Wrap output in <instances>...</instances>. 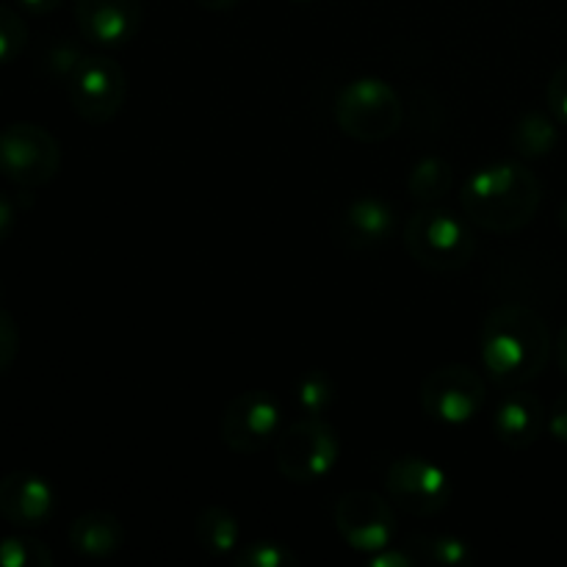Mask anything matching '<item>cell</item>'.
<instances>
[{
	"label": "cell",
	"instance_id": "obj_20",
	"mask_svg": "<svg viewBox=\"0 0 567 567\" xmlns=\"http://www.w3.org/2000/svg\"><path fill=\"white\" fill-rule=\"evenodd\" d=\"M410 551L419 559L430 565H443V567H465L474 563V554H471V546L460 537L452 535H421L410 540Z\"/></svg>",
	"mask_w": 567,
	"mask_h": 567
},
{
	"label": "cell",
	"instance_id": "obj_24",
	"mask_svg": "<svg viewBox=\"0 0 567 567\" xmlns=\"http://www.w3.org/2000/svg\"><path fill=\"white\" fill-rule=\"evenodd\" d=\"M28 44V25L14 9L0 6V64L20 59Z\"/></svg>",
	"mask_w": 567,
	"mask_h": 567
},
{
	"label": "cell",
	"instance_id": "obj_18",
	"mask_svg": "<svg viewBox=\"0 0 567 567\" xmlns=\"http://www.w3.org/2000/svg\"><path fill=\"white\" fill-rule=\"evenodd\" d=\"M454 186V166L441 155H426L410 169L408 192L415 203L435 205L446 197Z\"/></svg>",
	"mask_w": 567,
	"mask_h": 567
},
{
	"label": "cell",
	"instance_id": "obj_23",
	"mask_svg": "<svg viewBox=\"0 0 567 567\" xmlns=\"http://www.w3.org/2000/svg\"><path fill=\"white\" fill-rule=\"evenodd\" d=\"M233 563L238 567H299V557L282 543L258 540L249 546L236 548Z\"/></svg>",
	"mask_w": 567,
	"mask_h": 567
},
{
	"label": "cell",
	"instance_id": "obj_5",
	"mask_svg": "<svg viewBox=\"0 0 567 567\" xmlns=\"http://www.w3.org/2000/svg\"><path fill=\"white\" fill-rule=\"evenodd\" d=\"M338 457H341V443L336 430L316 415L293 421L291 426L280 430L275 441L277 471L293 485L324 480L336 468Z\"/></svg>",
	"mask_w": 567,
	"mask_h": 567
},
{
	"label": "cell",
	"instance_id": "obj_31",
	"mask_svg": "<svg viewBox=\"0 0 567 567\" xmlns=\"http://www.w3.org/2000/svg\"><path fill=\"white\" fill-rule=\"evenodd\" d=\"M64 3V0H20V6L25 11H31V14L42 17V14H50V11H55L59 6Z\"/></svg>",
	"mask_w": 567,
	"mask_h": 567
},
{
	"label": "cell",
	"instance_id": "obj_4",
	"mask_svg": "<svg viewBox=\"0 0 567 567\" xmlns=\"http://www.w3.org/2000/svg\"><path fill=\"white\" fill-rule=\"evenodd\" d=\"M338 127L363 144L388 142L402 127L404 109L396 89L382 78H358L338 92L332 105Z\"/></svg>",
	"mask_w": 567,
	"mask_h": 567
},
{
	"label": "cell",
	"instance_id": "obj_16",
	"mask_svg": "<svg viewBox=\"0 0 567 567\" xmlns=\"http://www.w3.org/2000/svg\"><path fill=\"white\" fill-rule=\"evenodd\" d=\"M66 543L75 554L86 559L114 557L125 546V526L114 513L92 509V513L78 515L66 529Z\"/></svg>",
	"mask_w": 567,
	"mask_h": 567
},
{
	"label": "cell",
	"instance_id": "obj_17",
	"mask_svg": "<svg viewBox=\"0 0 567 567\" xmlns=\"http://www.w3.org/2000/svg\"><path fill=\"white\" fill-rule=\"evenodd\" d=\"M194 537H197V546L205 554L227 557V554H236L238 540H241V526H238L236 515L230 509L210 504L194 520Z\"/></svg>",
	"mask_w": 567,
	"mask_h": 567
},
{
	"label": "cell",
	"instance_id": "obj_3",
	"mask_svg": "<svg viewBox=\"0 0 567 567\" xmlns=\"http://www.w3.org/2000/svg\"><path fill=\"white\" fill-rule=\"evenodd\" d=\"M404 247L426 271L452 275L465 269L476 252V236L468 221L435 205H424L404 221Z\"/></svg>",
	"mask_w": 567,
	"mask_h": 567
},
{
	"label": "cell",
	"instance_id": "obj_8",
	"mask_svg": "<svg viewBox=\"0 0 567 567\" xmlns=\"http://www.w3.org/2000/svg\"><path fill=\"white\" fill-rule=\"evenodd\" d=\"M487 402L485 380L460 363L441 365L421 385V408L437 424L460 426L480 415Z\"/></svg>",
	"mask_w": 567,
	"mask_h": 567
},
{
	"label": "cell",
	"instance_id": "obj_6",
	"mask_svg": "<svg viewBox=\"0 0 567 567\" xmlns=\"http://www.w3.org/2000/svg\"><path fill=\"white\" fill-rule=\"evenodd\" d=\"M61 169V147L50 131L33 122H14L0 131V175L20 188H39Z\"/></svg>",
	"mask_w": 567,
	"mask_h": 567
},
{
	"label": "cell",
	"instance_id": "obj_11",
	"mask_svg": "<svg viewBox=\"0 0 567 567\" xmlns=\"http://www.w3.org/2000/svg\"><path fill=\"white\" fill-rule=\"evenodd\" d=\"M282 426V408L275 393L247 391L238 393L221 413V441L236 454H258L269 446Z\"/></svg>",
	"mask_w": 567,
	"mask_h": 567
},
{
	"label": "cell",
	"instance_id": "obj_13",
	"mask_svg": "<svg viewBox=\"0 0 567 567\" xmlns=\"http://www.w3.org/2000/svg\"><path fill=\"white\" fill-rule=\"evenodd\" d=\"M55 513V491L44 476L11 471L0 480V518L20 529L44 526Z\"/></svg>",
	"mask_w": 567,
	"mask_h": 567
},
{
	"label": "cell",
	"instance_id": "obj_28",
	"mask_svg": "<svg viewBox=\"0 0 567 567\" xmlns=\"http://www.w3.org/2000/svg\"><path fill=\"white\" fill-rule=\"evenodd\" d=\"M419 557L413 551H393L391 546L382 548V551L369 554V567H415Z\"/></svg>",
	"mask_w": 567,
	"mask_h": 567
},
{
	"label": "cell",
	"instance_id": "obj_34",
	"mask_svg": "<svg viewBox=\"0 0 567 567\" xmlns=\"http://www.w3.org/2000/svg\"><path fill=\"white\" fill-rule=\"evenodd\" d=\"M559 227L567 233V199L563 205H559Z\"/></svg>",
	"mask_w": 567,
	"mask_h": 567
},
{
	"label": "cell",
	"instance_id": "obj_22",
	"mask_svg": "<svg viewBox=\"0 0 567 567\" xmlns=\"http://www.w3.org/2000/svg\"><path fill=\"white\" fill-rule=\"evenodd\" d=\"M332 399H336V382L324 374V371H310L299 380L297 385V404L305 415H321L332 408Z\"/></svg>",
	"mask_w": 567,
	"mask_h": 567
},
{
	"label": "cell",
	"instance_id": "obj_27",
	"mask_svg": "<svg viewBox=\"0 0 567 567\" xmlns=\"http://www.w3.org/2000/svg\"><path fill=\"white\" fill-rule=\"evenodd\" d=\"M81 59L83 55L78 53L75 44H55V48L48 53V70L59 78H70Z\"/></svg>",
	"mask_w": 567,
	"mask_h": 567
},
{
	"label": "cell",
	"instance_id": "obj_30",
	"mask_svg": "<svg viewBox=\"0 0 567 567\" xmlns=\"http://www.w3.org/2000/svg\"><path fill=\"white\" fill-rule=\"evenodd\" d=\"M14 225H17L14 203H11L9 194L0 192V244H3L11 233H14Z\"/></svg>",
	"mask_w": 567,
	"mask_h": 567
},
{
	"label": "cell",
	"instance_id": "obj_2",
	"mask_svg": "<svg viewBox=\"0 0 567 567\" xmlns=\"http://www.w3.org/2000/svg\"><path fill=\"white\" fill-rule=\"evenodd\" d=\"M543 203V183L518 161L482 166L465 181L460 205L471 225L487 233H515L529 225Z\"/></svg>",
	"mask_w": 567,
	"mask_h": 567
},
{
	"label": "cell",
	"instance_id": "obj_26",
	"mask_svg": "<svg viewBox=\"0 0 567 567\" xmlns=\"http://www.w3.org/2000/svg\"><path fill=\"white\" fill-rule=\"evenodd\" d=\"M546 97H548V105H551L554 116L567 125V64L559 66V70L551 75Z\"/></svg>",
	"mask_w": 567,
	"mask_h": 567
},
{
	"label": "cell",
	"instance_id": "obj_9",
	"mask_svg": "<svg viewBox=\"0 0 567 567\" xmlns=\"http://www.w3.org/2000/svg\"><path fill=\"white\" fill-rule=\"evenodd\" d=\"M385 491L391 504H396L408 515H419V518H432L452 502V482H449L446 471L426 457H415V454L391 463L385 474Z\"/></svg>",
	"mask_w": 567,
	"mask_h": 567
},
{
	"label": "cell",
	"instance_id": "obj_21",
	"mask_svg": "<svg viewBox=\"0 0 567 567\" xmlns=\"http://www.w3.org/2000/svg\"><path fill=\"white\" fill-rule=\"evenodd\" d=\"M53 551L42 540L11 535L0 540V567H53Z\"/></svg>",
	"mask_w": 567,
	"mask_h": 567
},
{
	"label": "cell",
	"instance_id": "obj_10",
	"mask_svg": "<svg viewBox=\"0 0 567 567\" xmlns=\"http://www.w3.org/2000/svg\"><path fill=\"white\" fill-rule=\"evenodd\" d=\"M338 535L360 554H377L396 537V515L391 502L371 491L343 493L332 509Z\"/></svg>",
	"mask_w": 567,
	"mask_h": 567
},
{
	"label": "cell",
	"instance_id": "obj_15",
	"mask_svg": "<svg viewBox=\"0 0 567 567\" xmlns=\"http://www.w3.org/2000/svg\"><path fill=\"white\" fill-rule=\"evenodd\" d=\"M396 230V210L382 197H358L347 205L338 236L354 252H369L385 244Z\"/></svg>",
	"mask_w": 567,
	"mask_h": 567
},
{
	"label": "cell",
	"instance_id": "obj_14",
	"mask_svg": "<svg viewBox=\"0 0 567 567\" xmlns=\"http://www.w3.org/2000/svg\"><path fill=\"white\" fill-rule=\"evenodd\" d=\"M546 426L548 413L540 399L529 391H515V388L498 402L496 415H493V432L513 452L535 446Z\"/></svg>",
	"mask_w": 567,
	"mask_h": 567
},
{
	"label": "cell",
	"instance_id": "obj_29",
	"mask_svg": "<svg viewBox=\"0 0 567 567\" xmlns=\"http://www.w3.org/2000/svg\"><path fill=\"white\" fill-rule=\"evenodd\" d=\"M548 432H551L554 441L567 443V391L557 396L551 413H548Z\"/></svg>",
	"mask_w": 567,
	"mask_h": 567
},
{
	"label": "cell",
	"instance_id": "obj_33",
	"mask_svg": "<svg viewBox=\"0 0 567 567\" xmlns=\"http://www.w3.org/2000/svg\"><path fill=\"white\" fill-rule=\"evenodd\" d=\"M197 6H203L205 11H227L233 9V6H238L241 0H194Z\"/></svg>",
	"mask_w": 567,
	"mask_h": 567
},
{
	"label": "cell",
	"instance_id": "obj_35",
	"mask_svg": "<svg viewBox=\"0 0 567 567\" xmlns=\"http://www.w3.org/2000/svg\"><path fill=\"white\" fill-rule=\"evenodd\" d=\"M293 3H313V0H293Z\"/></svg>",
	"mask_w": 567,
	"mask_h": 567
},
{
	"label": "cell",
	"instance_id": "obj_7",
	"mask_svg": "<svg viewBox=\"0 0 567 567\" xmlns=\"http://www.w3.org/2000/svg\"><path fill=\"white\" fill-rule=\"evenodd\" d=\"M66 94L89 125H105L122 111L127 100V75L109 55H83L66 78Z\"/></svg>",
	"mask_w": 567,
	"mask_h": 567
},
{
	"label": "cell",
	"instance_id": "obj_25",
	"mask_svg": "<svg viewBox=\"0 0 567 567\" xmlns=\"http://www.w3.org/2000/svg\"><path fill=\"white\" fill-rule=\"evenodd\" d=\"M17 352H20V330L14 324V316L0 305V374L14 365Z\"/></svg>",
	"mask_w": 567,
	"mask_h": 567
},
{
	"label": "cell",
	"instance_id": "obj_1",
	"mask_svg": "<svg viewBox=\"0 0 567 567\" xmlns=\"http://www.w3.org/2000/svg\"><path fill=\"white\" fill-rule=\"evenodd\" d=\"M480 349L491 380L513 391L543 374L551 358V332L529 305H498L482 321Z\"/></svg>",
	"mask_w": 567,
	"mask_h": 567
},
{
	"label": "cell",
	"instance_id": "obj_12",
	"mask_svg": "<svg viewBox=\"0 0 567 567\" xmlns=\"http://www.w3.org/2000/svg\"><path fill=\"white\" fill-rule=\"evenodd\" d=\"M78 31L94 44L120 48L138 33L144 22L142 0H75Z\"/></svg>",
	"mask_w": 567,
	"mask_h": 567
},
{
	"label": "cell",
	"instance_id": "obj_19",
	"mask_svg": "<svg viewBox=\"0 0 567 567\" xmlns=\"http://www.w3.org/2000/svg\"><path fill=\"white\" fill-rule=\"evenodd\" d=\"M509 142H513V150L520 158H543V155L557 147L559 127L551 116L540 114V111H529V114L515 122Z\"/></svg>",
	"mask_w": 567,
	"mask_h": 567
},
{
	"label": "cell",
	"instance_id": "obj_32",
	"mask_svg": "<svg viewBox=\"0 0 567 567\" xmlns=\"http://www.w3.org/2000/svg\"><path fill=\"white\" fill-rule=\"evenodd\" d=\"M557 363L559 369H563V374L567 377V324L563 327V332H559L557 338Z\"/></svg>",
	"mask_w": 567,
	"mask_h": 567
}]
</instances>
